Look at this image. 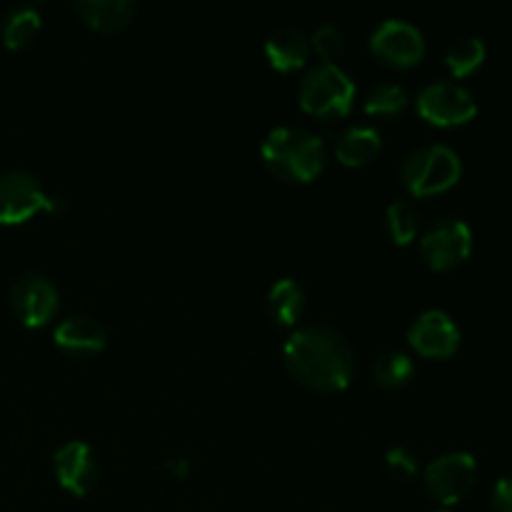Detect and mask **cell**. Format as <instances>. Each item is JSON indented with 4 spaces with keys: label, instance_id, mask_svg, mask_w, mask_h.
Listing matches in <instances>:
<instances>
[{
    "label": "cell",
    "instance_id": "obj_19",
    "mask_svg": "<svg viewBox=\"0 0 512 512\" xmlns=\"http://www.w3.org/2000/svg\"><path fill=\"white\" fill-rule=\"evenodd\" d=\"M415 375V363L408 353L403 350H388V353L378 355L373 365V380L385 390H398L410 383Z\"/></svg>",
    "mask_w": 512,
    "mask_h": 512
},
{
    "label": "cell",
    "instance_id": "obj_3",
    "mask_svg": "<svg viewBox=\"0 0 512 512\" xmlns=\"http://www.w3.org/2000/svg\"><path fill=\"white\" fill-rule=\"evenodd\" d=\"M463 173L460 155L448 145H423L403 160L400 178L413 195H438L453 188Z\"/></svg>",
    "mask_w": 512,
    "mask_h": 512
},
{
    "label": "cell",
    "instance_id": "obj_9",
    "mask_svg": "<svg viewBox=\"0 0 512 512\" xmlns=\"http://www.w3.org/2000/svg\"><path fill=\"white\" fill-rule=\"evenodd\" d=\"M370 50L385 63L410 68L425 55V38L408 20L385 18L370 35Z\"/></svg>",
    "mask_w": 512,
    "mask_h": 512
},
{
    "label": "cell",
    "instance_id": "obj_5",
    "mask_svg": "<svg viewBox=\"0 0 512 512\" xmlns=\"http://www.w3.org/2000/svg\"><path fill=\"white\" fill-rule=\"evenodd\" d=\"M40 210L63 213L65 198L45 190V185L25 170L0 175V225H20Z\"/></svg>",
    "mask_w": 512,
    "mask_h": 512
},
{
    "label": "cell",
    "instance_id": "obj_8",
    "mask_svg": "<svg viewBox=\"0 0 512 512\" xmlns=\"http://www.w3.org/2000/svg\"><path fill=\"white\" fill-rule=\"evenodd\" d=\"M475 478H478V463L470 453L453 450L425 468V490L430 498L443 505H455L473 490Z\"/></svg>",
    "mask_w": 512,
    "mask_h": 512
},
{
    "label": "cell",
    "instance_id": "obj_15",
    "mask_svg": "<svg viewBox=\"0 0 512 512\" xmlns=\"http://www.w3.org/2000/svg\"><path fill=\"white\" fill-rule=\"evenodd\" d=\"M75 13L88 28L100 30V33H115V30L130 25V20L138 13V5L135 0H78Z\"/></svg>",
    "mask_w": 512,
    "mask_h": 512
},
{
    "label": "cell",
    "instance_id": "obj_24",
    "mask_svg": "<svg viewBox=\"0 0 512 512\" xmlns=\"http://www.w3.org/2000/svg\"><path fill=\"white\" fill-rule=\"evenodd\" d=\"M385 465H388L390 473L398 475V478H410V475L418 473V458H415L413 450L403 448V445L390 448L388 453H385Z\"/></svg>",
    "mask_w": 512,
    "mask_h": 512
},
{
    "label": "cell",
    "instance_id": "obj_18",
    "mask_svg": "<svg viewBox=\"0 0 512 512\" xmlns=\"http://www.w3.org/2000/svg\"><path fill=\"white\" fill-rule=\"evenodd\" d=\"M485 55H488V48H485L483 38H478V35H463V38H455L448 45L445 65H448V70L455 78H465V75H470L485 63Z\"/></svg>",
    "mask_w": 512,
    "mask_h": 512
},
{
    "label": "cell",
    "instance_id": "obj_16",
    "mask_svg": "<svg viewBox=\"0 0 512 512\" xmlns=\"http://www.w3.org/2000/svg\"><path fill=\"white\" fill-rule=\"evenodd\" d=\"M380 145H383V140L373 125H353L345 133H340L338 143H335V158L348 168H360L380 153Z\"/></svg>",
    "mask_w": 512,
    "mask_h": 512
},
{
    "label": "cell",
    "instance_id": "obj_7",
    "mask_svg": "<svg viewBox=\"0 0 512 512\" xmlns=\"http://www.w3.org/2000/svg\"><path fill=\"white\" fill-rule=\"evenodd\" d=\"M473 250V230L465 220L440 218L420 238V258L433 270H450L468 260Z\"/></svg>",
    "mask_w": 512,
    "mask_h": 512
},
{
    "label": "cell",
    "instance_id": "obj_12",
    "mask_svg": "<svg viewBox=\"0 0 512 512\" xmlns=\"http://www.w3.org/2000/svg\"><path fill=\"white\" fill-rule=\"evenodd\" d=\"M53 468L60 485L73 495H88L98 483V458L83 440H68L53 455Z\"/></svg>",
    "mask_w": 512,
    "mask_h": 512
},
{
    "label": "cell",
    "instance_id": "obj_1",
    "mask_svg": "<svg viewBox=\"0 0 512 512\" xmlns=\"http://www.w3.org/2000/svg\"><path fill=\"white\" fill-rule=\"evenodd\" d=\"M285 365L290 375L320 393L348 388L355 355L343 333L330 325H303L285 340Z\"/></svg>",
    "mask_w": 512,
    "mask_h": 512
},
{
    "label": "cell",
    "instance_id": "obj_14",
    "mask_svg": "<svg viewBox=\"0 0 512 512\" xmlns=\"http://www.w3.org/2000/svg\"><path fill=\"white\" fill-rule=\"evenodd\" d=\"M265 55L275 70L303 68L310 58V38L295 25H278L273 33L265 38Z\"/></svg>",
    "mask_w": 512,
    "mask_h": 512
},
{
    "label": "cell",
    "instance_id": "obj_22",
    "mask_svg": "<svg viewBox=\"0 0 512 512\" xmlns=\"http://www.w3.org/2000/svg\"><path fill=\"white\" fill-rule=\"evenodd\" d=\"M408 105V93L398 83H380L365 98V113L380 115V118H393L400 115Z\"/></svg>",
    "mask_w": 512,
    "mask_h": 512
},
{
    "label": "cell",
    "instance_id": "obj_6",
    "mask_svg": "<svg viewBox=\"0 0 512 512\" xmlns=\"http://www.w3.org/2000/svg\"><path fill=\"white\" fill-rule=\"evenodd\" d=\"M420 118L428 123L450 128V125H463L475 118L478 113V100L465 85L450 83V80H438V83L425 85L415 98Z\"/></svg>",
    "mask_w": 512,
    "mask_h": 512
},
{
    "label": "cell",
    "instance_id": "obj_21",
    "mask_svg": "<svg viewBox=\"0 0 512 512\" xmlns=\"http://www.w3.org/2000/svg\"><path fill=\"white\" fill-rule=\"evenodd\" d=\"M40 33V13L33 5H18L8 13L3 23V40L8 48H25Z\"/></svg>",
    "mask_w": 512,
    "mask_h": 512
},
{
    "label": "cell",
    "instance_id": "obj_2",
    "mask_svg": "<svg viewBox=\"0 0 512 512\" xmlns=\"http://www.w3.org/2000/svg\"><path fill=\"white\" fill-rule=\"evenodd\" d=\"M260 155L278 178L290 183H310L323 173L328 163L325 140L310 130L290 128V125L270 130L260 143Z\"/></svg>",
    "mask_w": 512,
    "mask_h": 512
},
{
    "label": "cell",
    "instance_id": "obj_11",
    "mask_svg": "<svg viewBox=\"0 0 512 512\" xmlns=\"http://www.w3.org/2000/svg\"><path fill=\"white\" fill-rule=\"evenodd\" d=\"M408 343L425 358H450L460 345V328L445 310H425L408 328Z\"/></svg>",
    "mask_w": 512,
    "mask_h": 512
},
{
    "label": "cell",
    "instance_id": "obj_25",
    "mask_svg": "<svg viewBox=\"0 0 512 512\" xmlns=\"http://www.w3.org/2000/svg\"><path fill=\"white\" fill-rule=\"evenodd\" d=\"M493 512H512V478H500L495 483Z\"/></svg>",
    "mask_w": 512,
    "mask_h": 512
},
{
    "label": "cell",
    "instance_id": "obj_26",
    "mask_svg": "<svg viewBox=\"0 0 512 512\" xmlns=\"http://www.w3.org/2000/svg\"><path fill=\"white\" fill-rule=\"evenodd\" d=\"M165 468H168V473L175 475V478H188L190 460L183 458V455H173V458L165 460Z\"/></svg>",
    "mask_w": 512,
    "mask_h": 512
},
{
    "label": "cell",
    "instance_id": "obj_17",
    "mask_svg": "<svg viewBox=\"0 0 512 512\" xmlns=\"http://www.w3.org/2000/svg\"><path fill=\"white\" fill-rule=\"evenodd\" d=\"M265 310L278 325H295L305 310V293L298 280L280 278L265 295Z\"/></svg>",
    "mask_w": 512,
    "mask_h": 512
},
{
    "label": "cell",
    "instance_id": "obj_4",
    "mask_svg": "<svg viewBox=\"0 0 512 512\" xmlns=\"http://www.w3.org/2000/svg\"><path fill=\"white\" fill-rule=\"evenodd\" d=\"M303 110L318 118H340L355 100V83L340 65L318 63L303 75L298 85Z\"/></svg>",
    "mask_w": 512,
    "mask_h": 512
},
{
    "label": "cell",
    "instance_id": "obj_10",
    "mask_svg": "<svg viewBox=\"0 0 512 512\" xmlns=\"http://www.w3.org/2000/svg\"><path fill=\"white\" fill-rule=\"evenodd\" d=\"M10 308L25 328H43L58 310V288L40 273L23 275L10 288Z\"/></svg>",
    "mask_w": 512,
    "mask_h": 512
},
{
    "label": "cell",
    "instance_id": "obj_20",
    "mask_svg": "<svg viewBox=\"0 0 512 512\" xmlns=\"http://www.w3.org/2000/svg\"><path fill=\"white\" fill-rule=\"evenodd\" d=\"M385 228H388V235L393 243L410 245L418 238L420 230L418 208L405 198L393 200V203L388 205V210H385Z\"/></svg>",
    "mask_w": 512,
    "mask_h": 512
},
{
    "label": "cell",
    "instance_id": "obj_23",
    "mask_svg": "<svg viewBox=\"0 0 512 512\" xmlns=\"http://www.w3.org/2000/svg\"><path fill=\"white\" fill-rule=\"evenodd\" d=\"M310 48L323 58V63H333L343 50V30L335 23H323L310 35Z\"/></svg>",
    "mask_w": 512,
    "mask_h": 512
},
{
    "label": "cell",
    "instance_id": "obj_13",
    "mask_svg": "<svg viewBox=\"0 0 512 512\" xmlns=\"http://www.w3.org/2000/svg\"><path fill=\"white\" fill-rule=\"evenodd\" d=\"M55 345L73 358H88L98 355L108 345V333L103 325L88 315H70L55 328Z\"/></svg>",
    "mask_w": 512,
    "mask_h": 512
},
{
    "label": "cell",
    "instance_id": "obj_27",
    "mask_svg": "<svg viewBox=\"0 0 512 512\" xmlns=\"http://www.w3.org/2000/svg\"><path fill=\"white\" fill-rule=\"evenodd\" d=\"M438 512H450V510H438Z\"/></svg>",
    "mask_w": 512,
    "mask_h": 512
}]
</instances>
